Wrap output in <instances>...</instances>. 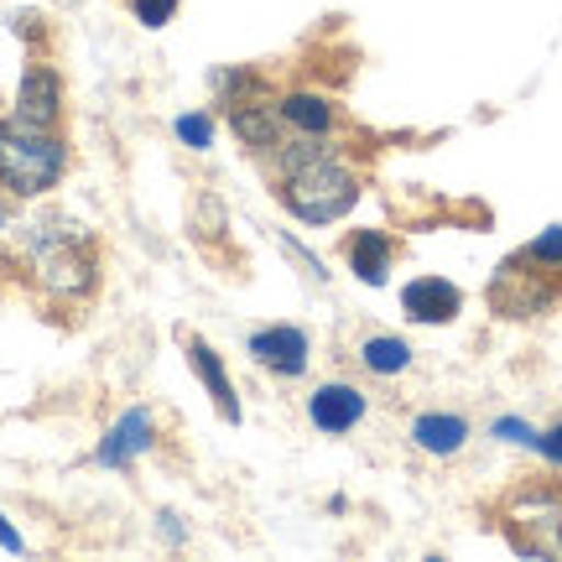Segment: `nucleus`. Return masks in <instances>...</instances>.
<instances>
[{"instance_id": "nucleus-1", "label": "nucleus", "mask_w": 562, "mask_h": 562, "mask_svg": "<svg viewBox=\"0 0 562 562\" xmlns=\"http://www.w3.org/2000/svg\"><path fill=\"white\" fill-rule=\"evenodd\" d=\"M26 250H32V277L42 292H53L58 302H79L94 292L100 281V256L94 240L83 235L74 220H32L26 224Z\"/></svg>"}, {"instance_id": "nucleus-2", "label": "nucleus", "mask_w": 562, "mask_h": 562, "mask_svg": "<svg viewBox=\"0 0 562 562\" xmlns=\"http://www.w3.org/2000/svg\"><path fill=\"white\" fill-rule=\"evenodd\" d=\"M68 172V146L58 131H37L26 121H0V188L16 199L53 193Z\"/></svg>"}, {"instance_id": "nucleus-3", "label": "nucleus", "mask_w": 562, "mask_h": 562, "mask_svg": "<svg viewBox=\"0 0 562 562\" xmlns=\"http://www.w3.org/2000/svg\"><path fill=\"white\" fill-rule=\"evenodd\" d=\"M277 199L302 224H334L360 203V178L328 151V157H313L302 167H292V172H281Z\"/></svg>"}, {"instance_id": "nucleus-4", "label": "nucleus", "mask_w": 562, "mask_h": 562, "mask_svg": "<svg viewBox=\"0 0 562 562\" xmlns=\"http://www.w3.org/2000/svg\"><path fill=\"white\" fill-rule=\"evenodd\" d=\"M364 412H370V402H364L360 385H349V381H328L307 396V422H313L318 432H328V438L355 432L364 422Z\"/></svg>"}, {"instance_id": "nucleus-5", "label": "nucleus", "mask_w": 562, "mask_h": 562, "mask_svg": "<svg viewBox=\"0 0 562 562\" xmlns=\"http://www.w3.org/2000/svg\"><path fill=\"white\" fill-rule=\"evenodd\" d=\"M250 360L261 364V370H271V375H281V381H292V375H302V370H307V360H313V344H307V334H302V328L277 323V328L250 334Z\"/></svg>"}, {"instance_id": "nucleus-6", "label": "nucleus", "mask_w": 562, "mask_h": 562, "mask_svg": "<svg viewBox=\"0 0 562 562\" xmlns=\"http://www.w3.org/2000/svg\"><path fill=\"white\" fill-rule=\"evenodd\" d=\"M16 121L37 125V131H58V121H63V79L47 68V63H32V68L21 74Z\"/></svg>"}, {"instance_id": "nucleus-7", "label": "nucleus", "mask_w": 562, "mask_h": 562, "mask_svg": "<svg viewBox=\"0 0 562 562\" xmlns=\"http://www.w3.org/2000/svg\"><path fill=\"white\" fill-rule=\"evenodd\" d=\"M402 313L412 323L438 328V323H453L463 313V292L448 277H417L402 286Z\"/></svg>"}, {"instance_id": "nucleus-8", "label": "nucleus", "mask_w": 562, "mask_h": 562, "mask_svg": "<svg viewBox=\"0 0 562 562\" xmlns=\"http://www.w3.org/2000/svg\"><path fill=\"white\" fill-rule=\"evenodd\" d=\"M490 302H495L501 318H537V313H547V307L558 302V286H547V281H537V277L526 281V271L501 266V277L490 286Z\"/></svg>"}, {"instance_id": "nucleus-9", "label": "nucleus", "mask_w": 562, "mask_h": 562, "mask_svg": "<svg viewBox=\"0 0 562 562\" xmlns=\"http://www.w3.org/2000/svg\"><path fill=\"white\" fill-rule=\"evenodd\" d=\"M281 110L277 100H266V94H256V100H240L229 104V131L240 136V146H250V151H277L281 146Z\"/></svg>"}, {"instance_id": "nucleus-10", "label": "nucleus", "mask_w": 562, "mask_h": 562, "mask_svg": "<svg viewBox=\"0 0 562 562\" xmlns=\"http://www.w3.org/2000/svg\"><path fill=\"white\" fill-rule=\"evenodd\" d=\"M151 442H157V422H151V412H125L110 432H104L100 453L94 459L104 463V469H125L131 459H140V453H151Z\"/></svg>"}, {"instance_id": "nucleus-11", "label": "nucleus", "mask_w": 562, "mask_h": 562, "mask_svg": "<svg viewBox=\"0 0 562 562\" xmlns=\"http://www.w3.org/2000/svg\"><path fill=\"white\" fill-rule=\"evenodd\" d=\"M406 432H412V442H417L422 453L453 459V453H463V442H469V422L459 412H422V417H412Z\"/></svg>"}, {"instance_id": "nucleus-12", "label": "nucleus", "mask_w": 562, "mask_h": 562, "mask_svg": "<svg viewBox=\"0 0 562 562\" xmlns=\"http://www.w3.org/2000/svg\"><path fill=\"white\" fill-rule=\"evenodd\" d=\"M277 110H281V121L292 125V131H302V136H328V131L339 125L334 100H328V94H307V89H297V94H281Z\"/></svg>"}, {"instance_id": "nucleus-13", "label": "nucleus", "mask_w": 562, "mask_h": 562, "mask_svg": "<svg viewBox=\"0 0 562 562\" xmlns=\"http://www.w3.org/2000/svg\"><path fill=\"white\" fill-rule=\"evenodd\" d=\"M188 364H193V375L209 385V396H214V406H220V417L240 422V402H235V385H229V370H224L220 355H214L203 339H193L188 344Z\"/></svg>"}, {"instance_id": "nucleus-14", "label": "nucleus", "mask_w": 562, "mask_h": 562, "mask_svg": "<svg viewBox=\"0 0 562 562\" xmlns=\"http://www.w3.org/2000/svg\"><path fill=\"white\" fill-rule=\"evenodd\" d=\"M349 271L370 286H381L391 277V240H385L381 229H360L355 240H349Z\"/></svg>"}, {"instance_id": "nucleus-15", "label": "nucleus", "mask_w": 562, "mask_h": 562, "mask_svg": "<svg viewBox=\"0 0 562 562\" xmlns=\"http://www.w3.org/2000/svg\"><path fill=\"white\" fill-rule=\"evenodd\" d=\"M360 364L370 375H402V370H412V344L396 334H370L360 344Z\"/></svg>"}, {"instance_id": "nucleus-16", "label": "nucleus", "mask_w": 562, "mask_h": 562, "mask_svg": "<svg viewBox=\"0 0 562 562\" xmlns=\"http://www.w3.org/2000/svg\"><path fill=\"white\" fill-rule=\"evenodd\" d=\"M214 94H220V104L256 100V94H266V79L250 74V68H220V74H214Z\"/></svg>"}, {"instance_id": "nucleus-17", "label": "nucleus", "mask_w": 562, "mask_h": 562, "mask_svg": "<svg viewBox=\"0 0 562 562\" xmlns=\"http://www.w3.org/2000/svg\"><path fill=\"white\" fill-rule=\"evenodd\" d=\"M531 266H547V271H562V224H552V229H542L537 240L521 250Z\"/></svg>"}, {"instance_id": "nucleus-18", "label": "nucleus", "mask_w": 562, "mask_h": 562, "mask_svg": "<svg viewBox=\"0 0 562 562\" xmlns=\"http://www.w3.org/2000/svg\"><path fill=\"white\" fill-rule=\"evenodd\" d=\"M172 131H178V140L193 146V151H209V146H214V121H209V115H193V110H188V115H178Z\"/></svg>"}, {"instance_id": "nucleus-19", "label": "nucleus", "mask_w": 562, "mask_h": 562, "mask_svg": "<svg viewBox=\"0 0 562 562\" xmlns=\"http://www.w3.org/2000/svg\"><path fill=\"white\" fill-rule=\"evenodd\" d=\"M178 5H182V0H131L136 21H140V26H151V32H157V26H167V21L178 16Z\"/></svg>"}, {"instance_id": "nucleus-20", "label": "nucleus", "mask_w": 562, "mask_h": 562, "mask_svg": "<svg viewBox=\"0 0 562 562\" xmlns=\"http://www.w3.org/2000/svg\"><path fill=\"white\" fill-rule=\"evenodd\" d=\"M490 432H495L501 442H516V448H537V438H542V432H537V427H526L521 417H501V422H490Z\"/></svg>"}, {"instance_id": "nucleus-21", "label": "nucleus", "mask_w": 562, "mask_h": 562, "mask_svg": "<svg viewBox=\"0 0 562 562\" xmlns=\"http://www.w3.org/2000/svg\"><path fill=\"white\" fill-rule=\"evenodd\" d=\"M537 453H542L547 463H562V422L558 427H547L542 438H537Z\"/></svg>"}, {"instance_id": "nucleus-22", "label": "nucleus", "mask_w": 562, "mask_h": 562, "mask_svg": "<svg viewBox=\"0 0 562 562\" xmlns=\"http://www.w3.org/2000/svg\"><path fill=\"white\" fill-rule=\"evenodd\" d=\"M0 547H5V552H21V531L5 526V516H0Z\"/></svg>"}, {"instance_id": "nucleus-23", "label": "nucleus", "mask_w": 562, "mask_h": 562, "mask_svg": "<svg viewBox=\"0 0 562 562\" xmlns=\"http://www.w3.org/2000/svg\"><path fill=\"white\" fill-rule=\"evenodd\" d=\"M157 521H161V531H167V542H182V526H178V516H172V510H161Z\"/></svg>"}]
</instances>
